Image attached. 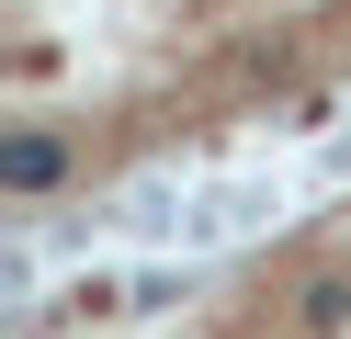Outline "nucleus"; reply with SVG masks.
<instances>
[{
  "label": "nucleus",
  "instance_id": "f257e3e1",
  "mask_svg": "<svg viewBox=\"0 0 351 339\" xmlns=\"http://www.w3.org/2000/svg\"><path fill=\"white\" fill-rule=\"evenodd\" d=\"M204 339H351V226L261 260L250 294H238Z\"/></svg>",
  "mask_w": 351,
  "mask_h": 339
}]
</instances>
